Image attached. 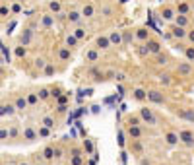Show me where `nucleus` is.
Listing matches in <instances>:
<instances>
[{"instance_id":"13","label":"nucleus","mask_w":194,"mask_h":165,"mask_svg":"<svg viewBox=\"0 0 194 165\" xmlns=\"http://www.w3.org/2000/svg\"><path fill=\"white\" fill-rule=\"evenodd\" d=\"M128 134H130V138H140V136H142V128H140V126H130Z\"/></svg>"},{"instance_id":"24","label":"nucleus","mask_w":194,"mask_h":165,"mask_svg":"<svg viewBox=\"0 0 194 165\" xmlns=\"http://www.w3.org/2000/svg\"><path fill=\"white\" fill-rule=\"evenodd\" d=\"M76 43H78L76 35H68V37H66V45H68V47H74Z\"/></svg>"},{"instance_id":"2","label":"nucleus","mask_w":194,"mask_h":165,"mask_svg":"<svg viewBox=\"0 0 194 165\" xmlns=\"http://www.w3.org/2000/svg\"><path fill=\"white\" fill-rule=\"evenodd\" d=\"M14 107H16V111H25V109L29 107L27 97H25V95H18V97L14 99Z\"/></svg>"},{"instance_id":"42","label":"nucleus","mask_w":194,"mask_h":165,"mask_svg":"<svg viewBox=\"0 0 194 165\" xmlns=\"http://www.w3.org/2000/svg\"><path fill=\"white\" fill-rule=\"evenodd\" d=\"M33 165H43V163H33Z\"/></svg>"},{"instance_id":"27","label":"nucleus","mask_w":194,"mask_h":165,"mask_svg":"<svg viewBox=\"0 0 194 165\" xmlns=\"http://www.w3.org/2000/svg\"><path fill=\"white\" fill-rule=\"evenodd\" d=\"M60 58H62V60H68V58H70V51H68V49H60Z\"/></svg>"},{"instance_id":"35","label":"nucleus","mask_w":194,"mask_h":165,"mask_svg":"<svg viewBox=\"0 0 194 165\" xmlns=\"http://www.w3.org/2000/svg\"><path fill=\"white\" fill-rule=\"evenodd\" d=\"M35 66H37V68H45V60H43V58H37V60H35Z\"/></svg>"},{"instance_id":"15","label":"nucleus","mask_w":194,"mask_h":165,"mask_svg":"<svg viewBox=\"0 0 194 165\" xmlns=\"http://www.w3.org/2000/svg\"><path fill=\"white\" fill-rule=\"evenodd\" d=\"M37 134H39V138H49L51 136V128H47V126H39V130H37Z\"/></svg>"},{"instance_id":"10","label":"nucleus","mask_w":194,"mask_h":165,"mask_svg":"<svg viewBox=\"0 0 194 165\" xmlns=\"http://www.w3.org/2000/svg\"><path fill=\"white\" fill-rule=\"evenodd\" d=\"M41 124H43V126H47V128H51V130H52V128H55V118H52L51 117V115H47V117H43V121H41Z\"/></svg>"},{"instance_id":"29","label":"nucleus","mask_w":194,"mask_h":165,"mask_svg":"<svg viewBox=\"0 0 194 165\" xmlns=\"http://www.w3.org/2000/svg\"><path fill=\"white\" fill-rule=\"evenodd\" d=\"M43 25H45V27H51V25H52V18H51V16H45V18H43Z\"/></svg>"},{"instance_id":"16","label":"nucleus","mask_w":194,"mask_h":165,"mask_svg":"<svg viewBox=\"0 0 194 165\" xmlns=\"http://www.w3.org/2000/svg\"><path fill=\"white\" fill-rule=\"evenodd\" d=\"M134 99L136 101H144V99H148V93L144 90H134Z\"/></svg>"},{"instance_id":"8","label":"nucleus","mask_w":194,"mask_h":165,"mask_svg":"<svg viewBox=\"0 0 194 165\" xmlns=\"http://www.w3.org/2000/svg\"><path fill=\"white\" fill-rule=\"evenodd\" d=\"M43 157H45L47 161H51V159H55V156H56V151H55V148H51V146H47L45 150H43V154H41Z\"/></svg>"},{"instance_id":"28","label":"nucleus","mask_w":194,"mask_h":165,"mask_svg":"<svg viewBox=\"0 0 194 165\" xmlns=\"http://www.w3.org/2000/svg\"><path fill=\"white\" fill-rule=\"evenodd\" d=\"M148 47H149V51H152V52H159V43L152 41V43H148Z\"/></svg>"},{"instance_id":"4","label":"nucleus","mask_w":194,"mask_h":165,"mask_svg":"<svg viewBox=\"0 0 194 165\" xmlns=\"http://www.w3.org/2000/svg\"><path fill=\"white\" fill-rule=\"evenodd\" d=\"M95 47L97 49H109L111 47V41H109V37H105V35H99V37L95 39Z\"/></svg>"},{"instance_id":"43","label":"nucleus","mask_w":194,"mask_h":165,"mask_svg":"<svg viewBox=\"0 0 194 165\" xmlns=\"http://www.w3.org/2000/svg\"><path fill=\"white\" fill-rule=\"evenodd\" d=\"M18 2H25V0H18Z\"/></svg>"},{"instance_id":"3","label":"nucleus","mask_w":194,"mask_h":165,"mask_svg":"<svg viewBox=\"0 0 194 165\" xmlns=\"http://www.w3.org/2000/svg\"><path fill=\"white\" fill-rule=\"evenodd\" d=\"M140 118L146 121V123H149V124H155L157 123L155 117H153V113H152V109H142V111H140Z\"/></svg>"},{"instance_id":"41","label":"nucleus","mask_w":194,"mask_h":165,"mask_svg":"<svg viewBox=\"0 0 194 165\" xmlns=\"http://www.w3.org/2000/svg\"><path fill=\"white\" fill-rule=\"evenodd\" d=\"M18 165H31V163H27V161H19Z\"/></svg>"},{"instance_id":"7","label":"nucleus","mask_w":194,"mask_h":165,"mask_svg":"<svg viewBox=\"0 0 194 165\" xmlns=\"http://www.w3.org/2000/svg\"><path fill=\"white\" fill-rule=\"evenodd\" d=\"M165 142L169 144V146L179 144V134H177V132H167V134H165Z\"/></svg>"},{"instance_id":"19","label":"nucleus","mask_w":194,"mask_h":165,"mask_svg":"<svg viewBox=\"0 0 194 165\" xmlns=\"http://www.w3.org/2000/svg\"><path fill=\"white\" fill-rule=\"evenodd\" d=\"M109 41H111L113 45H120V41H122V39H120V33H119V31L111 33V37H109Z\"/></svg>"},{"instance_id":"9","label":"nucleus","mask_w":194,"mask_h":165,"mask_svg":"<svg viewBox=\"0 0 194 165\" xmlns=\"http://www.w3.org/2000/svg\"><path fill=\"white\" fill-rule=\"evenodd\" d=\"M148 99L152 101V103H163V95L159 93V91H149Z\"/></svg>"},{"instance_id":"26","label":"nucleus","mask_w":194,"mask_h":165,"mask_svg":"<svg viewBox=\"0 0 194 165\" xmlns=\"http://www.w3.org/2000/svg\"><path fill=\"white\" fill-rule=\"evenodd\" d=\"M185 57L188 58V60H194V47H188L185 51Z\"/></svg>"},{"instance_id":"38","label":"nucleus","mask_w":194,"mask_h":165,"mask_svg":"<svg viewBox=\"0 0 194 165\" xmlns=\"http://www.w3.org/2000/svg\"><path fill=\"white\" fill-rule=\"evenodd\" d=\"M23 52H25V51H23V49H22V47H18V49H16V55H18V57H22Z\"/></svg>"},{"instance_id":"1","label":"nucleus","mask_w":194,"mask_h":165,"mask_svg":"<svg viewBox=\"0 0 194 165\" xmlns=\"http://www.w3.org/2000/svg\"><path fill=\"white\" fill-rule=\"evenodd\" d=\"M179 142H183V144H186V146L194 144V132L192 130H183L179 134Z\"/></svg>"},{"instance_id":"18","label":"nucleus","mask_w":194,"mask_h":165,"mask_svg":"<svg viewBox=\"0 0 194 165\" xmlns=\"http://www.w3.org/2000/svg\"><path fill=\"white\" fill-rule=\"evenodd\" d=\"M25 97H27V103L29 105H37L39 103V93H27Z\"/></svg>"},{"instance_id":"36","label":"nucleus","mask_w":194,"mask_h":165,"mask_svg":"<svg viewBox=\"0 0 194 165\" xmlns=\"http://www.w3.org/2000/svg\"><path fill=\"white\" fill-rule=\"evenodd\" d=\"M183 117L188 118V121H194V113H192V111H188V113H183Z\"/></svg>"},{"instance_id":"20","label":"nucleus","mask_w":194,"mask_h":165,"mask_svg":"<svg viewBox=\"0 0 194 165\" xmlns=\"http://www.w3.org/2000/svg\"><path fill=\"white\" fill-rule=\"evenodd\" d=\"M175 22H177V25H179V27H185V25L188 24L186 16H183V14H180V16H177V18H175Z\"/></svg>"},{"instance_id":"31","label":"nucleus","mask_w":194,"mask_h":165,"mask_svg":"<svg viewBox=\"0 0 194 165\" xmlns=\"http://www.w3.org/2000/svg\"><path fill=\"white\" fill-rule=\"evenodd\" d=\"M136 37L138 39H148V31H146V29H140V31L136 33Z\"/></svg>"},{"instance_id":"21","label":"nucleus","mask_w":194,"mask_h":165,"mask_svg":"<svg viewBox=\"0 0 194 165\" xmlns=\"http://www.w3.org/2000/svg\"><path fill=\"white\" fill-rule=\"evenodd\" d=\"M49 8H51V12H55V14H58L62 6H60V2H58V0H55V2H51V4H49Z\"/></svg>"},{"instance_id":"12","label":"nucleus","mask_w":194,"mask_h":165,"mask_svg":"<svg viewBox=\"0 0 194 165\" xmlns=\"http://www.w3.org/2000/svg\"><path fill=\"white\" fill-rule=\"evenodd\" d=\"M161 14H163V19H165V22H173V19H175V12H173L171 8H165Z\"/></svg>"},{"instance_id":"23","label":"nucleus","mask_w":194,"mask_h":165,"mask_svg":"<svg viewBox=\"0 0 194 165\" xmlns=\"http://www.w3.org/2000/svg\"><path fill=\"white\" fill-rule=\"evenodd\" d=\"M74 35H76V39H83L86 37V29H82V27H78V29H74Z\"/></svg>"},{"instance_id":"33","label":"nucleus","mask_w":194,"mask_h":165,"mask_svg":"<svg viewBox=\"0 0 194 165\" xmlns=\"http://www.w3.org/2000/svg\"><path fill=\"white\" fill-rule=\"evenodd\" d=\"M45 74H47V76H51V74H55V66H51V64H47V66H45Z\"/></svg>"},{"instance_id":"25","label":"nucleus","mask_w":194,"mask_h":165,"mask_svg":"<svg viewBox=\"0 0 194 165\" xmlns=\"http://www.w3.org/2000/svg\"><path fill=\"white\" fill-rule=\"evenodd\" d=\"M10 138V130L8 128H0V140H8Z\"/></svg>"},{"instance_id":"39","label":"nucleus","mask_w":194,"mask_h":165,"mask_svg":"<svg viewBox=\"0 0 194 165\" xmlns=\"http://www.w3.org/2000/svg\"><path fill=\"white\" fill-rule=\"evenodd\" d=\"M86 150H88V151H91V150H93V146H91V142H86Z\"/></svg>"},{"instance_id":"5","label":"nucleus","mask_w":194,"mask_h":165,"mask_svg":"<svg viewBox=\"0 0 194 165\" xmlns=\"http://www.w3.org/2000/svg\"><path fill=\"white\" fill-rule=\"evenodd\" d=\"M37 138H39V134L33 130V128L27 126L25 130H23V140H25V142H33V140H37Z\"/></svg>"},{"instance_id":"14","label":"nucleus","mask_w":194,"mask_h":165,"mask_svg":"<svg viewBox=\"0 0 194 165\" xmlns=\"http://www.w3.org/2000/svg\"><path fill=\"white\" fill-rule=\"evenodd\" d=\"M66 18H68V22H70V24H78V22H80V18H82V14H80V12H70V14L66 16Z\"/></svg>"},{"instance_id":"22","label":"nucleus","mask_w":194,"mask_h":165,"mask_svg":"<svg viewBox=\"0 0 194 165\" xmlns=\"http://www.w3.org/2000/svg\"><path fill=\"white\" fill-rule=\"evenodd\" d=\"M97 57H99V55H97V51H88V52H86V58H88L89 62H95Z\"/></svg>"},{"instance_id":"37","label":"nucleus","mask_w":194,"mask_h":165,"mask_svg":"<svg viewBox=\"0 0 194 165\" xmlns=\"http://www.w3.org/2000/svg\"><path fill=\"white\" fill-rule=\"evenodd\" d=\"M179 12H180V14H186V12H188V6H186V4H180L179 6Z\"/></svg>"},{"instance_id":"11","label":"nucleus","mask_w":194,"mask_h":165,"mask_svg":"<svg viewBox=\"0 0 194 165\" xmlns=\"http://www.w3.org/2000/svg\"><path fill=\"white\" fill-rule=\"evenodd\" d=\"M173 37H177V39H183V37H186V31H185V27H179V25H175V27H173Z\"/></svg>"},{"instance_id":"34","label":"nucleus","mask_w":194,"mask_h":165,"mask_svg":"<svg viewBox=\"0 0 194 165\" xmlns=\"http://www.w3.org/2000/svg\"><path fill=\"white\" fill-rule=\"evenodd\" d=\"M179 72H183V74H186V72H190V66H188V64H183V66L179 68Z\"/></svg>"},{"instance_id":"30","label":"nucleus","mask_w":194,"mask_h":165,"mask_svg":"<svg viewBox=\"0 0 194 165\" xmlns=\"http://www.w3.org/2000/svg\"><path fill=\"white\" fill-rule=\"evenodd\" d=\"M72 165H82V157H80V154H74V157H72Z\"/></svg>"},{"instance_id":"40","label":"nucleus","mask_w":194,"mask_h":165,"mask_svg":"<svg viewBox=\"0 0 194 165\" xmlns=\"http://www.w3.org/2000/svg\"><path fill=\"white\" fill-rule=\"evenodd\" d=\"M188 39H190V41L194 43V31H190V33H188Z\"/></svg>"},{"instance_id":"6","label":"nucleus","mask_w":194,"mask_h":165,"mask_svg":"<svg viewBox=\"0 0 194 165\" xmlns=\"http://www.w3.org/2000/svg\"><path fill=\"white\" fill-rule=\"evenodd\" d=\"M14 113H16V107H14V105H0V117H4V115L12 117Z\"/></svg>"},{"instance_id":"32","label":"nucleus","mask_w":194,"mask_h":165,"mask_svg":"<svg viewBox=\"0 0 194 165\" xmlns=\"http://www.w3.org/2000/svg\"><path fill=\"white\" fill-rule=\"evenodd\" d=\"M49 97V90H47V88H43L41 91H39V99H47Z\"/></svg>"},{"instance_id":"17","label":"nucleus","mask_w":194,"mask_h":165,"mask_svg":"<svg viewBox=\"0 0 194 165\" xmlns=\"http://www.w3.org/2000/svg\"><path fill=\"white\" fill-rule=\"evenodd\" d=\"M82 16H86V18H91L93 16V6L91 4H86L82 8Z\"/></svg>"}]
</instances>
